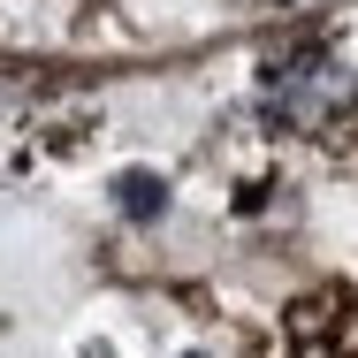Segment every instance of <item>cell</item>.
<instances>
[{
	"instance_id": "2",
	"label": "cell",
	"mask_w": 358,
	"mask_h": 358,
	"mask_svg": "<svg viewBox=\"0 0 358 358\" xmlns=\"http://www.w3.org/2000/svg\"><path fill=\"white\" fill-rule=\"evenodd\" d=\"M191 358H206V351H191Z\"/></svg>"
},
{
	"instance_id": "1",
	"label": "cell",
	"mask_w": 358,
	"mask_h": 358,
	"mask_svg": "<svg viewBox=\"0 0 358 358\" xmlns=\"http://www.w3.org/2000/svg\"><path fill=\"white\" fill-rule=\"evenodd\" d=\"M115 206L130 221H152L160 206H168V183L152 176V168H130V176H115Z\"/></svg>"
}]
</instances>
